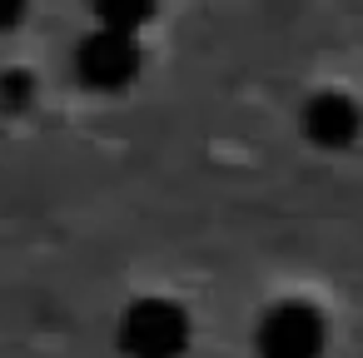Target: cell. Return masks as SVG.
I'll return each mask as SVG.
<instances>
[{
	"label": "cell",
	"mask_w": 363,
	"mask_h": 358,
	"mask_svg": "<svg viewBox=\"0 0 363 358\" xmlns=\"http://www.w3.org/2000/svg\"><path fill=\"white\" fill-rule=\"evenodd\" d=\"M115 343L125 358H184L189 348V313L174 298H135L120 313Z\"/></svg>",
	"instance_id": "cell-1"
},
{
	"label": "cell",
	"mask_w": 363,
	"mask_h": 358,
	"mask_svg": "<svg viewBox=\"0 0 363 358\" xmlns=\"http://www.w3.org/2000/svg\"><path fill=\"white\" fill-rule=\"evenodd\" d=\"M35 105V80L26 75V70H6L0 75V110L6 115H21V110H30Z\"/></svg>",
	"instance_id": "cell-6"
},
{
	"label": "cell",
	"mask_w": 363,
	"mask_h": 358,
	"mask_svg": "<svg viewBox=\"0 0 363 358\" xmlns=\"http://www.w3.org/2000/svg\"><path fill=\"white\" fill-rule=\"evenodd\" d=\"M140 65H145V50L135 35H115V30H90L80 45H75V75L80 85L100 90V95H115V90H130L140 80Z\"/></svg>",
	"instance_id": "cell-3"
},
{
	"label": "cell",
	"mask_w": 363,
	"mask_h": 358,
	"mask_svg": "<svg viewBox=\"0 0 363 358\" xmlns=\"http://www.w3.org/2000/svg\"><path fill=\"white\" fill-rule=\"evenodd\" d=\"M90 11L100 21V30H115V35H135L160 16V0H90Z\"/></svg>",
	"instance_id": "cell-5"
},
{
	"label": "cell",
	"mask_w": 363,
	"mask_h": 358,
	"mask_svg": "<svg viewBox=\"0 0 363 358\" xmlns=\"http://www.w3.org/2000/svg\"><path fill=\"white\" fill-rule=\"evenodd\" d=\"M259 358H318L328 343V323L308 298H284L259 318Z\"/></svg>",
	"instance_id": "cell-2"
},
{
	"label": "cell",
	"mask_w": 363,
	"mask_h": 358,
	"mask_svg": "<svg viewBox=\"0 0 363 358\" xmlns=\"http://www.w3.org/2000/svg\"><path fill=\"white\" fill-rule=\"evenodd\" d=\"M30 11V0H0V30H16Z\"/></svg>",
	"instance_id": "cell-7"
},
{
	"label": "cell",
	"mask_w": 363,
	"mask_h": 358,
	"mask_svg": "<svg viewBox=\"0 0 363 358\" xmlns=\"http://www.w3.org/2000/svg\"><path fill=\"white\" fill-rule=\"evenodd\" d=\"M298 130H303L308 145L338 155V150H348V145L363 135V110H358V100L343 95V90H318V95L303 100V110H298Z\"/></svg>",
	"instance_id": "cell-4"
}]
</instances>
